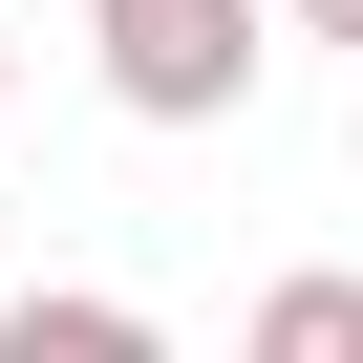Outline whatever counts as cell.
I'll return each instance as SVG.
<instances>
[{"mask_svg": "<svg viewBox=\"0 0 363 363\" xmlns=\"http://www.w3.org/2000/svg\"><path fill=\"white\" fill-rule=\"evenodd\" d=\"M128 128H235L257 107V0H86Z\"/></svg>", "mask_w": 363, "mask_h": 363, "instance_id": "1", "label": "cell"}, {"mask_svg": "<svg viewBox=\"0 0 363 363\" xmlns=\"http://www.w3.org/2000/svg\"><path fill=\"white\" fill-rule=\"evenodd\" d=\"M0 363H171L128 299H0Z\"/></svg>", "mask_w": 363, "mask_h": 363, "instance_id": "2", "label": "cell"}, {"mask_svg": "<svg viewBox=\"0 0 363 363\" xmlns=\"http://www.w3.org/2000/svg\"><path fill=\"white\" fill-rule=\"evenodd\" d=\"M342 342H363V278H278L257 299V363H342Z\"/></svg>", "mask_w": 363, "mask_h": 363, "instance_id": "3", "label": "cell"}, {"mask_svg": "<svg viewBox=\"0 0 363 363\" xmlns=\"http://www.w3.org/2000/svg\"><path fill=\"white\" fill-rule=\"evenodd\" d=\"M278 22H299V43H363V0H278Z\"/></svg>", "mask_w": 363, "mask_h": 363, "instance_id": "4", "label": "cell"}, {"mask_svg": "<svg viewBox=\"0 0 363 363\" xmlns=\"http://www.w3.org/2000/svg\"><path fill=\"white\" fill-rule=\"evenodd\" d=\"M0 86H22V65H0Z\"/></svg>", "mask_w": 363, "mask_h": 363, "instance_id": "5", "label": "cell"}, {"mask_svg": "<svg viewBox=\"0 0 363 363\" xmlns=\"http://www.w3.org/2000/svg\"><path fill=\"white\" fill-rule=\"evenodd\" d=\"M342 363H363V342H342Z\"/></svg>", "mask_w": 363, "mask_h": 363, "instance_id": "6", "label": "cell"}]
</instances>
